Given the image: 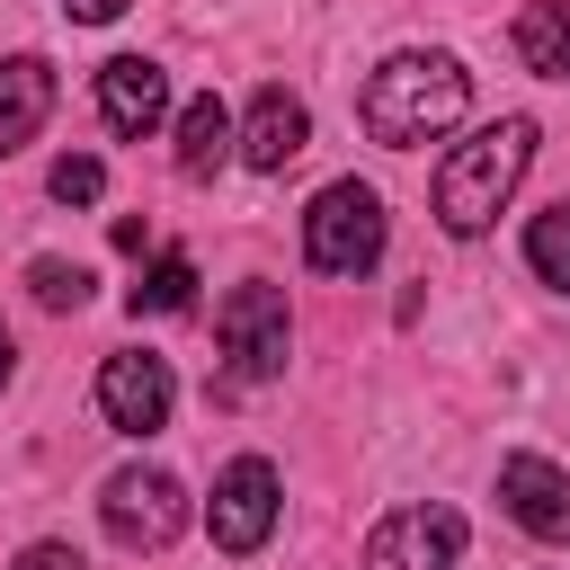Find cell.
I'll return each instance as SVG.
<instances>
[{
	"label": "cell",
	"instance_id": "4fadbf2b",
	"mask_svg": "<svg viewBox=\"0 0 570 570\" xmlns=\"http://www.w3.org/2000/svg\"><path fill=\"white\" fill-rule=\"evenodd\" d=\"M517 62L534 80H570V0H525L517 9Z\"/></svg>",
	"mask_w": 570,
	"mask_h": 570
},
{
	"label": "cell",
	"instance_id": "277c9868",
	"mask_svg": "<svg viewBox=\"0 0 570 570\" xmlns=\"http://www.w3.org/2000/svg\"><path fill=\"white\" fill-rule=\"evenodd\" d=\"M214 338H223V365H232V383H267V374H285V294L276 285H232L223 294V321H214Z\"/></svg>",
	"mask_w": 570,
	"mask_h": 570
},
{
	"label": "cell",
	"instance_id": "7c38bea8",
	"mask_svg": "<svg viewBox=\"0 0 570 570\" xmlns=\"http://www.w3.org/2000/svg\"><path fill=\"white\" fill-rule=\"evenodd\" d=\"M45 116H53V71H45L36 53H9V62H0V151L36 142Z\"/></svg>",
	"mask_w": 570,
	"mask_h": 570
},
{
	"label": "cell",
	"instance_id": "6da1fadb",
	"mask_svg": "<svg viewBox=\"0 0 570 570\" xmlns=\"http://www.w3.org/2000/svg\"><path fill=\"white\" fill-rule=\"evenodd\" d=\"M463 107H472V80H463L454 53H392V62H374L365 89H356V125H365L383 151L436 142Z\"/></svg>",
	"mask_w": 570,
	"mask_h": 570
},
{
	"label": "cell",
	"instance_id": "e0dca14e",
	"mask_svg": "<svg viewBox=\"0 0 570 570\" xmlns=\"http://www.w3.org/2000/svg\"><path fill=\"white\" fill-rule=\"evenodd\" d=\"M27 285H36L45 312H80V303H89V267H80V258H36Z\"/></svg>",
	"mask_w": 570,
	"mask_h": 570
},
{
	"label": "cell",
	"instance_id": "ac0fdd59",
	"mask_svg": "<svg viewBox=\"0 0 570 570\" xmlns=\"http://www.w3.org/2000/svg\"><path fill=\"white\" fill-rule=\"evenodd\" d=\"M98 187H107V169H98L89 151H62V160H53V196H62V205H98Z\"/></svg>",
	"mask_w": 570,
	"mask_h": 570
},
{
	"label": "cell",
	"instance_id": "44dd1931",
	"mask_svg": "<svg viewBox=\"0 0 570 570\" xmlns=\"http://www.w3.org/2000/svg\"><path fill=\"white\" fill-rule=\"evenodd\" d=\"M0 383H9V330H0Z\"/></svg>",
	"mask_w": 570,
	"mask_h": 570
},
{
	"label": "cell",
	"instance_id": "7a4b0ae2",
	"mask_svg": "<svg viewBox=\"0 0 570 570\" xmlns=\"http://www.w3.org/2000/svg\"><path fill=\"white\" fill-rule=\"evenodd\" d=\"M525 160H534V116H499V125H481L472 142H454V151L436 160V223H445L454 240L490 232L499 205L517 196Z\"/></svg>",
	"mask_w": 570,
	"mask_h": 570
},
{
	"label": "cell",
	"instance_id": "5bb4252c",
	"mask_svg": "<svg viewBox=\"0 0 570 570\" xmlns=\"http://www.w3.org/2000/svg\"><path fill=\"white\" fill-rule=\"evenodd\" d=\"M223 151H232V107L205 89V98H187V116H178V169H187V178H214Z\"/></svg>",
	"mask_w": 570,
	"mask_h": 570
},
{
	"label": "cell",
	"instance_id": "8992f818",
	"mask_svg": "<svg viewBox=\"0 0 570 570\" xmlns=\"http://www.w3.org/2000/svg\"><path fill=\"white\" fill-rule=\"evenodd\" d=\"M276 508H285L276 463H267V454H240V463H223L205 525H214V543H223V552H258V543L276 534Z\"/></svg>",
	"mask_w": 570,
	"mask_h": 570
},
{
	"label": "cell",
	"instance_id": "9a60e30c",
	"mask_svg": "<svg viewBox=\"0 0 570 570\" xmlns=\"http://www.w3.org/2000/svg\"><path fill=\"white\" fill-rule=\"evenodd\" d=\"M125 303H134V321H142V312H151V321L187 312V303H196V258H178V249H169V258H151V267L134 276V294H125Z\"/></svg>",
	"mask_w": 570,
	"mask_h": 570
},
{
	"label": "cell",
	"instance_id": "ba28073f",
	"mask_svg": "<svg viewBox=\"0 0 570 570\" xmlns=\"http://www.w3.org/2000/svg\"><path fill=\"white\" fill-rule=\"evenodd\" d=\"M169 401H178V374H169V356H151V347H125V356H107V365H98V410H107V428H125V436H151V428H169Z\"/></svg>",
	"mask_w": 570,
	"mask_h": 570
},
{
	"label": "cell",
	"instance_id": "8fae6325",
	"mask_svg": "<svg viewBox=\"0 0 570 570\" xmlns=\"http://www.w3.org/2000/svg\"><path fill=\"white\" fill-rule=\"evenodd\" d=\"M303 142H312V116H303V98H294L285 80H267V89L249 98V116H240V160H249V169H285Z\"/></svg>",
	"mask_w": 570,
	"mask_h": 570
},
{
	"label": "cell",
	"instance_id": "d6986e66",
	"mask_svg": "<svg viewBox=\"0 0 570 570\" xmlns=\"http://www.w3.org/2000/svg\"><path fill=\"white\" fill-rule=\"evenodd\" d=\"M18 570H80V552H71V543H27Z\"/></svg>",
	"mask_w": 570,
	"mask_h": 570
},
{
	"label": "cell",
	"instance_id": "52a82bcc",
	"mask_svg": "<svg viewBox=\"0 0 570 570\" xmlns=\"http://www.w3.org/2000/svg\"><path fill=\"white\" fill-rule=\"evenodd\" d=\"M463 561V517L445 499L428 508H392L374 534H365V570H454Z\"/></svg>",
	"mask_w": 570,
	"mask_h": 570
},
{
	"label": "cell",
	"instance_id": "30bf717a",
	"mask_svg": "<svg viewBox=\"0 0 570 570\" xmlns=\"http://www.w3.org/2000/svg\"><path fill=\"white\" fill-rule=\"evenodd\" d=\"M98 116H107V134L142 142V134L169 116V71H160L151 53H116V62L98 71Z\"/></svg>",
	"mask_w": 570,
	"mask_h": 570
},
{
	"label": "cell",
	"instance_id": "3957f363",
	"mask_svg": "<svg viewBox=\"0 0 570 570\" xmlns=\"http://www.w3.org/2000/svg\"><path fill=\"white\" fill-rule=\"evenodd\" d=\"M303 258L321 276H365L383 258V196L365 178H330L303 214Z\"/></svg>",
	"mask_w": 570,
	"mask_h": 570
},
{
	"label": "cell",
	"instance_id": "ffe728a7",
	"mask_svg": "<svg viewBox=\"0 0 570 570\" xmlns=\"http://www.w3.org/2000/svg\"><path fill=\"white\" fill-rule=\"evenodd\" d=\"M80 27H107V18H125V0H62Z\"/></svg>",
	"mask_w": 570,
	"mask_h": 570
},
{
	"label": "cell",
	"instance_id": "2e32d148",
	"mask_svg": "<svg viewBox=\"0 0 570 570\" xmlns=\"http://www.w3.org/2000/svg\"><path fill=\"white\" fill-rule=\"evenodd\" d=\"M525 267H534L543 285H561V294H570V196H561V205H543V214L525 223Z\"/></svg>",
	"mask_w": 570,
	"mask_h": 570
},
{
	"label": "cell",
	"instance_id": "9c48e42d",
	"mask_svg": "<svg viewBox=\"0 0 570 570\" xmlns=\"http://www.w3.org/2000/svg\"><path fill=\"white\" fill-rule=\"evenodd\" d=\"M499 499H508V517H517L534 543H570V472H561V463L508 454V463H499Z\"/></svg>",
	"mask_w": 570,
	"mask_h": 570
},
{
	"label": "cell",
	"instance_id": "5b68a950",
	"mask_svg": "<svg viewBox=\"0 0 570 570\" xmlns=\"http://www.w3.org/2000/svg\"><path fill=\"white\" fill-rule=\"evenodd\" d=\"M98 517H107V534H116L125 552H160V543H169V534L187 525V490H178L169 472L134 463V472H116V481H107Z\"/></svg>",
	"mask_w": 570,
	"mask_h": 570
}]
</instances>
